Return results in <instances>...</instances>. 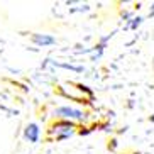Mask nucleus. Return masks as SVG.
<instances>
[{
	"label": "nucleus",
	"mask_w": 154,
	"mask_h": 154,
	"mask_svg": "<svg viewBox=\"0 0 154 154\" xmlns=\"http://www.w3.org/2000/svg\"><path fill=\"white\" fill-rule=\"evenodd\" d=\"M49 64H53V66H58V68H63V69H69V71H75V73H83L85 71V68L83 66H76V64H71V63H58V61H53V59H46Z\"/></svg>",
	"instance_id": "5"
},
{
	"label": "nucleus",
	"mask_w": 154,
	"mask_h": 154,
	"mask_svg": "<svg viewBox=\"0 0 154 154\" xmlns=\"http://www.w3.org/2000/svg\"><path fill=\"white\" fill-rule=\"evenodd\" d=\"M142 20H144V17H140V15H137V17H132V20H129V22L125 24V29H131V31H137V27H140Z\"/></svg>",
	"instance_id": "6"
},
{
	"label": "nucleus",
	"mask_w": 154,
	"mask_h": 154,
	"mask_svg": "<svg viewBox=\"0 0 154 154\" xmlns=\"http://www.w3.org/2000/svg\"><path fill=\"white\" fill-rule=\"evenodd\" d=\"M46 134H48V139L49 140L61 142V140H66L76 134V124L68 122V120H54L48 127Z\"/></svg>",
	"instance_id": "1"
},
{
	"label": "nucleus",
	"mask_w": 154,
	"mask_h": 154,
	"mask_svg": "<svg viewBox=\"0 0 154 154\" xmlns=\"http://www.w3.org/2000/svg\"><path fill=\"white\" fill-rule=\"evenodd\" d=\"M149 17H154V2H151V7H149Z\"/></svg>",
	"instance_id": "7"
},
{
	"label": "nucleus",
	"mask_w": 154,
	"mask_h": 154,
	"mask_svg": "<svg viewBox=\"0 0 154 154\" xmlns=\"http://www.w3.org/2000/svg\"><path fill=\"white\" fill-rule=\"evenodd\" d=\"M31 42L37 48H48V46L56 44V37L51 34H42V32H32L31 34Z\"/></svg>",
	"instance_id": "4"
},
{
	"label": "nucleus",
	"mask_w": 154,
	"mask_h": 154,
	"mask_svg": "<svg viewBox=\"0 0 154 154\" xmlns=\"http://www.w3.org/2000/svg\"><path fill=\"white\" fill-rule=\"evenodd\" d=\"M53 117L56 120H68V122H85L86 120V112L78 107L71 105H61L53 110Z\"/></svg>",
	"instance_id": "2"
},
{
	"label": "nucleus",
	"mask_w": 154,
	"mask_h": 154,
	"mask_svg": "<svg viewBox=\"0 0 154 154\" xmlns=\"http://www.w3.org/2000/svg\"><path fill=\"white\" fill-rule=\"evenodd\" d=\"M22 137L24 140H27L31 144H37L39 139H41V127L37 122H29L27 125L24 127V132H22Z\"/></svg>",
	"instance_id": "3"
},
{
	"label": "nucleus",
	"mask_w": 154,
	"mask_h": 154,
	"mask_svg": "<svg viewBox=\"0 0 154 154\" xmlns=\"http://www.w3.org/2000/svg\"><path fill=\"white\" fill-rule=\"evenodd\" d=\"M149 120H151V122H154V115H152V117H149Z\"/></svg>",
	"instance_id": "8"
}]
</instances>
